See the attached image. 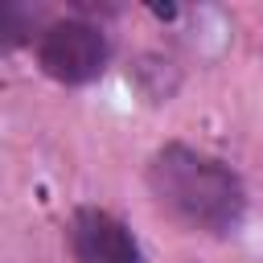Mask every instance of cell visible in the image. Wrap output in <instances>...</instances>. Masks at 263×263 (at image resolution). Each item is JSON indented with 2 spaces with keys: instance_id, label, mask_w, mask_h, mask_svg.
<instances>
[{
  "instance_id": "obj_1",
  "label": "cell",
  "mask_w": 263,
  "mask_h": 263,
  "mask_svg": "<svg viewBox=\"0 0 263 263\" xmlns=\"http://www.w3.org/2000/svg\"><path fill=\"white\" fill-rule=\"evenodd\" d=\"M148 185L173 218L205 234H230L247 210L242 181L222 160L185 144H168L152 156Z\"/></svg>"
},
{
  "instance_id": "obj_2",
  "label": "cell",
  "mask_w": 263,
  "mask_h": 263,
  "mask_svg": "<svg viewBox=\"0 0 263 263\" xmlns=\"http://www.w3.org/2000/svg\"><path fill=\"white\" fill-rule=\"evenodd\" d=\"M37 62L49 78L82 86L107 66V37L90 21H58L37 37Z\"/></svg>"
},
{
  "instance_id": "obj_3",
  "label": "cell",
  "mask_w": 263,
  "mask_h": 263,
  "mask_svg": "<svg viewBox=\"0 0 263 263\" xmlns=\"http://www.w3.org/2000/svg\"><path fill=\"white\" fill-rule=\"evenodd\" d=\"M74 263H140L132 230L107 210H78L70 222Z\"/></svg>"
}]
</instances>
